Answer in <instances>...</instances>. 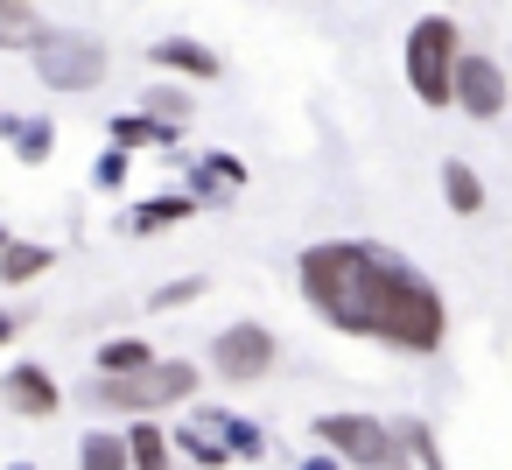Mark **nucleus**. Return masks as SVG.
<instances>
[{"label": "nucleus", "mask_w": 512, "mask_h": 470, "mask_svg": "<svg viewBox=\"0 0 512 470\" xmlns=\"http://www.w3.org/2000/svg\"><path fill=\"white\" fill-rule=\"evenodd\" d=\"M8 239H15V232H8V225H0V246H8Z\"/></svg>", "instance_id": "bb28decb"}, {"label": "nucleus", "mask_w": 512, "mask_h": 470, "mask_svg": "<svg viewBox=\"0 0 512 470\" xmlns=\"http://www.w3.org/2000/svg\"><path fill=\"white\" fill-rule=\"evenodd\" d=\"M78 470H127V435L120 428H85L78 435Z\"/></svg>", "instance_id": "a211bd4d"}, {"label": "nucleus", "mask_w": 512, "mask_h": 470, "mask_svg": "<svg viewBox=\"0 0 512 470\" xmlns=\"http://www.w3.org/2000/svg\"><path fill=\"white\" fill-rule=\"evenodd\" d=\"M148 57H155V71H183V78H218V71H225V57L204 50V43H190V36H169V43H155Z\"/></svg>", "instance_id": "4468645a"}, {"label": "nucleus", "mask_w": 512, "mask_h": 470, "mask_svg": "<svg viewBox=\"0 0 512 470\" xmlns=\"http://www.w3.org/2000/svg\"><path fill=\"white\" fill-rule=\"evenodd\" d=\"M0 400H8V414H22V421H50V414L64 407V386H57L50 365L22 358V365L0 372Z\"/></svg>", "instance_id": "6e6552de"}, {"label": "nucleus", "mask_w": 512, "mask_h": 470, "mask_svg": "<svg viewBox=\"0 0 512 470\" xmlns=\"http://www.w3.org/2000/svg\"><path fill=\"white\" fill-rule=\"evenodd\" d=\"M204 295V274H183V281H162L155 295H148V309H190Z\"/></svg>", "instance_id": "5701e85b"}, {"label": "nucleus", "mask_w": 512, "mask_h": 470, "mask_svg": "<svg viewBox=\"0 0 512 470\" xmlns=\"http://www.w3.org/2000/svg\"><path fill=\"white\" fill-rule=\"evenodd\" d=\"M29 64H36V78L50 85V92H92V85H106V43H92V36H71V29H36V50H29Z\"/></svg>", "instance_id": "7ed1b4c3"}, {"label": "nucleus", "mask_w": 512, "mask_h": 470, "mask_svg": "<svg viewBox=\"0 0 512 470\" xmlns=\"http://www.w3.org/2000/svg\"><path fill=\"white\" fill-rule=\"evenodd\" d=\"M141 106H148V120H169V127H183V120H190V92H176V85L148 92Z\"/></svg>", "instance_id": "4be33fe9"}, {"label": "nucleus", "mask_w": 512, "mask_h": 470, "mask_svg": "<svg viewBox=\"0 0 512 470\" xmlns=\"http://www.w3.org/2000/svg\"><path fill=\"white\" fill-rule=\"evenodd\" d=\"M456 22L449 15H421L407 29V85L421 106H449V71H456Z\"/></svg>", "instance_id": "20e7f679"}, {"label": "nucleus", "mask_w": 512, "mask_h": 470, "mask_svg": "<svg viewBox=\"0 0 512 470\" xmlns=\"http://www.w3.org/2000/svg\"><path fill=\"white\" fill-rule=\"evenodd\" d=\"M442 204H449L456 218H477V211H484V176H477L470 162H442Z\"/></svg>", "instance_id": "f3484780"}, {"label": "nucleus", "mask_w": 512, "mask_h": 470, "mask_svg": "<svg viewBox=\"0 0 512 470\" xmlns=\"http://www.w3.org/2000/svg\"><path fill=\"white\" fill-rule=\"evenodd\" d=\"M148 386H155V414H162V407H190L197 386H204V372L190 358H155L148 365Z\"/></svg>", "instance_id": "ddd939ff"}, {"label": "nucleus", "mask_w": 512, "mask_h": 470, "mask_svg": "<svg viewBox=\"0 0 512 470\" xmlns=\"http://www.w3.org/2000/svg\"><path fill=\"white\" fill-rule=\"evenodd\" d=\"M449 106H456V113H470V120H498V113L512 106V85H505V71H498L484 50H456Z\"/></svg>", "instance_id": "423d86ee"}, {"label": "nucleus", "mask_w": 512, "mask_h": 470, "mask_svg": "<svg viewBox=\"0 0 512 470\" xmlns=\"http://www.w3.org/2000/svg\"><path fill=\"white\" fill-rule=\"evenodd\" d=\"M225 449H232V463H260L267 456V428L246 421V414H225Z\"/></svg>", "instance_id": "412c9836"}, {"label": "nucleus", "mask_w": 512, "mask_h": 470, "mask_svg": "<svg viewBox=\"0 0 512 470\" xmlns=\"http://www.w3.org/2000/svg\"><path fill=\"white\" fill-rule=\"evenodd\" d=\"M295 288L302 302L337 330V337H365L407 358H435L449 337V302L442 288L393 246L379 239H316L295 260Z\"/></svg>", "instance_id": "f257e3e1"}, {"label": "nucleus", "mask_w": 512, "mask_h": 470, "mask_svg": "<svg viewBox=\"0 0 512 470\" xmlns=\"http://www.w3.org/2000/svg\"><path fill=\"white\" fill-rule=\"evenodd\" d=\"M274 358H281V344H274L267 323H225V330L211 337V372H218L225 386H260V379L274 372Z\"/></svg>", "instance_id": "39448f33"}, {"label": "nucleus", "mask_w": 512, "mask_h": 470, "mask_svg": "<svg viewBox=\"0 0 512 470\" xmlns=\"http://www.w3.org/2000/svg\"><path fill=\"white\" fill-rule=\"evenodd\" d=\"M127 169H134V155H127V148H106V155L92 162V183H99V190H127Z\"/></svg>", "instance_id": "b1692460"}, {"label": "nucleus", "mask_w": 512, "mask_h": 470, "mask_svg": "<svg viewBox=\"0 0 512 470\" xmlns=\"http://www.w3.org/2000/svg\"><path fill=\"white\" fill-rule=\"evenodd\" d=\"M120 435H127V470H176V442H169V428L155 414L127 421Z\"/></svg>", "instance_id": "9b49d317"}, {"label": "nucleus", "mask_w": 512, "mask_h": 470, "mask_svg": "<svg viewBox=\"0 0 512 470\" xmlns=\"http://www.w3.org/2000/svg\"><path fill=\"white\" fill-rule=\"evenodd\" d=\"M239 190H246V162H239V155L211 148V155L190 162V204H197V211H204V204H232Z\"/></svg>", "instance_id": "1a4fd4ad"}, {"label": "nucleus", "mask_w": 512, "mask_h": 470, "mask_svg": "<svg viewBox=\"0 0 512 470\" xmlns=\"http://www.w3.org/2000/svg\"><path fill=\"white\" fill-rule=\"evenodd\" d=\"M0 50H8V43H0Z\"/></svg>", "instance_id": "c756f323"}, {"label": "nucleus", "mask_w": 512, "mask_h": 470, "mask_svg": "<svg viewBox=\"0 0 512 470\" xmlns=\"http://www.w3.org/2000/svg\"><path fill=\"white\" fill-rule=\"evenodd\" d=\"M8 470H36V463H8Z\"/></svg>", "instance_id": "cd10ccee"}, {"label": "nucleus", "mask_w": 512, "mask_h": 470, "mask_svg": "<svg viewBox=\"0 0 512 470\" xmlns=\"http://www.w3.org/2000/svg\"><path fill=\"white\" fill-rule=\"evenodd\" d=\"M50 267H57V246H43V239H8L0 246V288H29Z\"/></svg>", "instance_id": "f8f14e48"}, {"label": "nucleus", "mask_w": 512, "mask_h": 470, "mask_svg": "<svg viewBox=\"0 0 512 470\" xmlns=\"http://www.w3.org/2000/svg\"><path fill=\"white\" fill-rule=\"evenodd\" d=\"M176 134H183V127L148 120V113H120V120H113V148H127V155H134V148H176Z\"/></svg>", "instance_id": "dca6fc26"}, {"label": "nucleus", "mask_w": 512, "mask_h": 470, "mask_svg": "<svg viewBox=\"0 0 512 470\" xmlns=\"http://www.w3.org/2000/svg\"><path fill=\"white\" fill-rule=\"evenodd\" d=\"M8 344H15V316H8V309H0V351H8Z\"/></svg>", "instance_id": "a878e982"}, {"label": "nucleus", "mask_w": 512, "mask_h": 470, "mask_svg": "<svg viewBox=\"0 0 512 470\" xmlns=\"http://www.w3.org/2000/svg\"><path fill=\"white\" fill-rule=\"evenodd\" d=\"M295 470H344L330 449H309V456H295Z\"/></svg>", "instance_id": "393cba45"}, {"label": "nucleus", "mask_w": 512, "mask_h": 470, "mask_svg": "<svg viewBox=\"0 0 512 470\" xmlns=\"http://www.w3.org/2000/svg\"><path fill=\"white\" fill-rule=\"evenodd\" d=\"M183 218H197V204H190V190H169V197H141V204H127L120 232H127V239H155V232H169V225H183Z\"/></svg>", "instance_id": "9d476101"}, {"label": "nucleus", "mask_w": 512, "mask_h": 470, "mask_svg": "<svg viewBox=\"0 0 512 470\" xmlns=\"http://www.w3.org/2000/svg\"><path fill=\"white\" fill-rule=\"evenodd\" d=\"M309 435H316V449H330L344 470H414L407 449H400V435H393V421H379V414L330 407V414L309 421Z\"/></svg>", "instance_id": "f03ea898"}, {"label": "nucleus", "mask_w": 512, "mask_h": 470, "mask_svg": "<svg viewBox=\"0 0 512 470\" xmlns=\"http://www.w3.org/2000/svg\"><path fill=\"white\" fill-rule=\"evenodd\" d=\"M169 442H176V456H190V470H225L232 463V449H225V407H183V421L169 428Z\"/></svg>", "instance_id": "0eeeda50"}, {"label": "nucleus", "mask_w": 512, "mask_h": 470, "mask_svg": "<svg viewBox=\"0 0 512 470\" xmlns=\"http://www.w3.org/2000/svg\"><path fill=\"white\" fill-rule=\"evenodd\" d=\"M393 435H400L407 463H421V470H449V463H442V442H435V428H428L421 414H400V421H393Z\"/></svg>", "instance_id": "aec40b11"}, {"label": "nucleus", "mask_w": 512, "mask_h": 470, "mask_svg": "<svg viewBox=\"0 0 512 470\" xmlns=\"http://www.w3.org/2000/svg\"><path fill=\"white\" fill-rule=\"evenodd\" d=\"M22 8H29V0H22Z\"/></svg>", "instance_id": "c85d7f7f"}, {"label": "nucleus", "mask_w": 512, "mask_h": 470, "mask_svg": "<svg viewBox=\"0 0 512 470\" xmlns=\"http://www.w3.org/2000/svg\"><path fill=\"white\" fill-rule=\"evenodd\" d=\"M155 365V344L148 337H106L99 344V379H141Z\"/></svg>", "instance_id": "2eb2a0df"}, {"label": "nucleus", "mask_w": 512, "mask_h": 470, "mask_svg": "<svg viewBox=\"0 0 512 470\" xmlns=\"http://www.w3.org/2000/svg\"><path fill=\"white\" fill-rule=\"evenodd\" d=\"M0 134H15V162H50V148H57V127L50 120H8V113H0Z\"/></svg>", "instance_id": "6ab92c4d"}]
</instances>
